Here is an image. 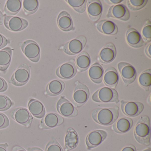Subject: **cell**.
<instances>
[{"instance_id": "ba28073f", "label": "cell", "mask_w": 151, "mask_h": 151, "mask_svg": "<svg viewBox=\"0 0 151 151\" xmlns=\"http://www.w3.org/2000/svg\"><path fill=\"white\" fill-rule=\"evenodd\" d=\"M57 111L60 114L67 118L76 117L78 114L77 109L73 103L64 96H61L56 105Z\"/></svg>"}, {"instance_id": "f6af8a7d", "label": "cell", "mask_w": 151, "mask_h": 151, "mask_svg": "<svg viewBox=\"0 0 151 151\" xmlns=\"http://www.w3.org/2000/svg\"><path fill=\"white\" fill-rule=\"evenodd\" d=\"M12 151H27L25 149L19 146H15L12 149Z\"/></svg>"}, {"instance_id": "7402d4cb", "label": "cell", "mask_w": 151, "mask_h": 151, "mask_svg": "<svg viewBox=\"0 0 151 151\" xmlns=\"http://www.w3.org/2000/svg\"><path fill=\"white\" fill-rule=\"evenodd\" d=\"M96 27L101 33L109 36L116 35L118 31V27L114 23L106 19L99 21Z\"/></svg>"}, {"instance_id": "6da1fadb", "label": "cell", "mask_w": 151, "mask_h": 151, "mask_svg": "<svg viewBox=\"0 0 151 151\" xmlns=\"http://www.w3.org/2000/svg\"><path fill=\"white\" fill-rule=\"evenodd\" d=\"M118 106L112 108H102L94 109L91 113L93 119L97 123L103 125H111L116 121L119 116Z\"/></svg>"}, {"instance_id": "d6a6232c", "label": "cell", "mask_w": 151, "mask_h": 151, "mask_svg": "<svg viewBox=\"0 0 151 151\" xmlns=\"http://www.w3.org/2000/svg\"><path fill=\"white\" fill-rule=\"evenodd\" d=\"M65 1L77 13L82 14L85 12L87 2L86 0H66Z\"/></svg>"}, {"instance_id": "bcb514c9", "label": "cell", "mask_w": 151, "mask_h": 151, "mask_svg": "<svg viewBox=\"0 0 151 151\" xmlns=\"http://www.w3.org/2000/svg\"><path fill=\"white\" fill-rule=\"evenodd\" d=\"M4 17L1 11L0 10V25H2L4 22Z\"/></svg>"}, {"instance_id": "60d3db41", "label": "cell", "mask_w": 151, "mask_h": 151, "mask_svg": "<svg viewBox=\"0 0 151 151\" xmlns=\"http://www.w3.org/2000/svg\"><path fill=\"white\" fill-rule=\"evenodd\" d=\"M151 42L149 43L147 46L146 47H145V54L149 58L151 59Z\"/></svg>"}, {"instance_id": "4fadbf2b", "label": "cell", "mask_w": 151, "mask_h": 151, "mask_svg": "<svg viewBox=\"0 0 151 151\" xmlns=\"http://www.w3.org/2000/svg\"><path fill=\"white\" fill-rule=\"evenodd\" d=\"M108 18H113L124 22L129 21L130 17L129 11L123 4H117L111 6L106 15Z\"/></svg>"}, {"instance_id": "8992f818", "label": "cell", "mask_w": 151, "mask_h": 151, "mask_svg": "<svg viewBox=\"0 0 151 151\" xmlns=\"http://www.w3.org/2000/svg\"><path fill=\"white\" fill-rule=\"evenodd\" d=\"M24 54L31 61L37 63L40 60L41 50L38 44L34 40H29L24 41L21 46Z\"/></svg>"}, {"instance_id": "7a4b0ae2", "label": "cell", "mask_w": 151, "mask_h": 151, "mask_svg": "<svg viewBox=\"0 0 151 151\" xmlns=\"http://www.w3.org/2000/svg\"><path fill=\"white\" fill-rule=\"evenodd\" d=\"M135 139L139 144L144 145L151 144L150 120L147 116H142L135 125L134 129Z\"/></svg>"}, {"instance_id": "ac0fdd59", "label": "cell", "mask_w": 151, "mask_h": 151, "mask_svg": "<svg viewBox=\"0 0 151 151\" xmlns=\"http://www.w3.org/2000/svg\"><path fill=\"white\" fill-rule=\"evenodd\" d=\"M116 55V49L113 43L106 44L101 50L99 55V60L105 64H108L113 62Z\"/></svg>"}, {"instance_id": "2e32d148", "label": "cell", "mask_w": 151, "mask_h": 151, "mask_svg": "<svg viewBox=\"0 0 151 151\" xmlns=\"http://www.w3.org/2000/svg\"><path fill=\"white\" fill-rule=\"evenodd\" d=\"M86 9L88 16L94 22H98L101 17L103 11L102 4L99 0H89L87 1Z\"/></svg>"}, {"instance_id": "277c9868", "label": "cell", "mask_w": 151, "mask_h": 151, "mask_svg": "<svg viewBox=\"0 0 151 151\" xmlns=\"http://www.w3.org/2000/svg\"><path fill=\"white\" fill-rule=\"evenodd\" d=\"M30 69L29 65L25 63L21 64L11 76L9 83L17 86L26 84L30 78Z\"/></svg>"}, {"instance_id": "30bf717a", "label": "cell", "mask_w": 151, "mask_h": 151, "mask_svg": "<svg viewBox=\"0 0 151 151\" xmlns=\"http://www.w3.org/2000/svg\"><path fill=\"white\" fill-rule=\"evenodd\" d=\"M117 68L125 86H128L136 80L137 72L134 67L131 64L121 62L117 64Z\"/></svg>"}, {"instance_id": "9a60e30c", "label": "cell", "mask_w": 151, "mask_h": 151, "mask_svg": "<svg viewBox=\"0 0 151 151\" xmlns=\"http://www.w3.org/2000/svg\"><path fill=\"white\" fill-rule=\"evenodd\" d=\"M64 120L61 116L55 113L47 114L40 122V128L43 129H53L63 124Z\"/></svg>"}, {"instance_id": "7dc6e473", "label": "cell", "mask_w": 151, "mask_h": 151, "mask_svg": "<svg viewBox=\"0 0 151 151\" xmlns=\"http://www.w3.org/2000/svg\"><path fill=\"white\" fill-rule=\"evenodd\" d=\"M29 151H43L42 149L39 147H31V148H28Z\"/></svg>"}, {"instance_id": "cb8c5ba5", "label": "cell", "mask_w": 151, "mask_h": 151, "mask_svg": "<svg viewBox=\"0 0 151 151\" xmlns=\"http://www.w3.org/2000/svg\"><path fill=\"white\" fill-rule=\"evenodd\" d=\"M103 82L106 86L116 88L119 82V75L114 67H110L106 69L103 75Z\"/></svg>"}, {"instance_id": "d6986e66", "label": "cell", "mask_w": 151, "mask_h": 151, "mask_svg": "<svg viewBox=\"0 0 151 151\" xmlns=\"http://www.w3.org/2000/svg\"><path fill=\"white\" fill-rule=\"evenodd\" d=\"M125 39L128 45L134 48H139L146 44L141 34L137 30L133 28H129L127 30Z\"/></svg>"}, {"instance_id": "8d00e7d4", "label": "cell", "mask_w": 151, "mask_h": 151, "mask_svg": "<svg viewBox=\"0 0 151 151\" xmlns=\"http://www.w3.org/2000/svg\"><path fill=\"white\" fill-rule=\"evenodd\" d=\"M45 151H64L59 142L53 138L47 145Z\"/></svg>"}, {"instance_id": "44dd1931", "label": "cell", "mask_w": 151, "mask_h": 151, "mask_svg": "<svg viewBox=\"0 0 151 151\" xmlns=\"http://www.w3.org/2000/svg\"><path fill=\"white\" fill-rule=\"evenodd\" d=\"M28 110L32 115L41 118L45 115L46 110L44 104L38 100L31 99L28 105Z\"/></svg>"}, {"instance_id": "ffe728a7", "label": "cell", "mask_w": 151, "mask_h": 151, "mask_svg": "<svg viewBox=\"0 0 151 151\" xmlns=\"http://www.w3.org/2000/svg\"><path fill=\"white\" fill-rule=\"evenodd\" d=\"M57 23L59 28L64 32H69L74 29V24L70 15L66 11L61 12L58 15Z\"/></svg>"}, {"instance_id": "603a6c76", "label": "cell", "mask_w": 151, "mask_h": 151, "mask_svg": "<svg viewBox=\"0 0 151 151\" xmlns=\"http://www.w3.org/2000/svg\"><path fill=\"white\" fill-rule=\"evenodd\" d=\"M79 140V137L76 130L72 128H69L65 136V151H70L75 149L78 145Z\"/></svg>"}, {"instance_id": "4dcf8cb0", "label": "cell", "mask_w": 151, "mask_h": 151, "mask_svg": "<svg viewBox=\"0 0 151 151\" xmlns=\"http://www.w3.org/2000/svg\"><path fill=\"white\" fill-rule=\"evenodd\" d=\"M138 82L141 87L146 91H149L151 86V69L146 70L139 75Z\"/></svg>"}, {"instance_id": "1f68e13d", "label": "cell", "mask_w": 151, "mask_h": 151, "mask_svg": "<svg viewBox=\"0 0 151 151\" xmlns=\"http://www.w3.org/2000/svg\"><path fill=\"white\" fill-rule=\"evenodd\" d=\"M22 6L25 14L26 15H31L37 11L39 2L37 0H24Z\"/></svg>"}, {"instance_id": "7c38bea8", "label": "cell", "mask_w": 151, "mask_h": 151, "mask_svg": "<svg viewBox=\"0 0 151 151\" xmlns=\"http://www.w3.org/2000/svg\"><path fill=\"white\" fill-rule=\"evenodd\" d=\"M121 109L124 114L129 117H134L140 114L144 110V105L139 101H121Z\"/></svg>"}, {"instance_id": "836d02e7", "label": "cell", "mask_w": 151, "mask_h": 151, "mask_svg": "<svg viewBox=\"0 0 151 151\" xmlns=\"http://www.w3.org/2000/svg\"><path fill=\"white\" fill-rule=\"evenodd\" d=\"M147 2V0H128L127 6L130 10L138 11L145 7Z\"/></svg>"}, {"instance_id": "b9f144b4", "label": "cell", "mask_w": 151, "mask_h": 151, "mask_svg": "<svg viewBox=\"0 0 151 151\" xmlns=\"http://www.w3.org/2000/svg\"><path fill=\"white\" fill-rule=\"evenodd\" d=\"M121 151H137V149L135 146L130 145L124 147Z\"/></svg>"}, {"instance_id": "3957f363", "label": "cell", "mask_w": 151, "mask_h": 151, "mask_svg": "<svg viewBox=\"0 0 151 151\" xmlns=\"http://www.w3.org/2000/svg\"><path fill=\"white\" fill-rule=\"evenodd\" d=\"M92 99L99 103H118L119 95L117 91L109 87H102L97 90L92 96Z\"/></svg>"}, {"instance_id": "e575fe53", "label": "cell", "mask_w": 151, "mask_h": 151, "mask_svg": "<svg viewBox=\"0 0 151 151\" xmlns=\"http://www.w3.org/2000/svg\"><path fill=\"white\" fill-rule=\"evenodd\" d=\"M13 105V102L8 96L0 94V111H6Z\"/></svg>"}, {"instance_id": "f35d334b", "label": "cell", "mask_w": 151, "mask_h": 151, "mask_svg": "<svg viewBox=\"0 0 151 151\" xmlns=\"http://www.w3.org/2000/svg\"><path fill=\"white\" fill-rule=\"evenodd\" d=\"M8 88L7 83L6 80L0 77V92H4L7 91Z\"/></svg>"}, {"instance_id": "74e56055", "label": "cell", "mask_w": 151, "mask_h": 151, "mask_svg": "<svg viewBox=\"0 0 151 151\" xmlns=\"http://www.w3.org/2000/svg\"><path fill=\"white\" fill-rule=\"evenodd\" d=\"M9 125V119L7 116L5 114L0 113V129H5Z\"/></svg>"}, {"instance_id": "d590c367", "label": "cell", "mask_w": 151, "mask_h": 151, "mask_svg": "<svg viewBox=\"0 0 151 151\" xmlns=\"http://www.w3.org/2000/svg\"><path fill=\"white\" fill-rule=\"evenodd\" d=\"M142 38L145 43H150L151 40V22L147 21L142 30Z\"/></svg>"}, {"instance_id": "f1b7e54d", "label": "cell", "mask_w": 151, "mask_h": 151, "mask_svg": "<svg viewBox=\"0 0 151 151\" xmlns=\"http://www.w3.org/2000/svg\"><path fill=\"white\" fill-rule=\"evenodd\" d=\"M91 63V59L88 53L86 52L80 53L76 59V66L79 71L87 70Z\"/></svg>"}, {"instance_id": "c3c4849f", "label": "cell", "mask_w": 151, "mask_h": 151, "mask_svg": "<svg viewBox=\"0 0 151 151\" xmlns=\"http://www.w3.org/2000/svg\"><path fill=\"white\" fill-rule=\"evenodd\" d=\"M143 151H151V148H147V149H145V150Z\"/></svg>"}, {"instance_id": "ab89813d", "label": "cell", "mask_w": 151, "mask_h": 151, "mask_svg": "<svg viewBox=\"0 0 151 151\" xmlns=\"http://www.w3.org/2000/svg\"><path fill=\"white\" fill-rule=\"evenodd\" d=\"M9 43V40L0 33V49L5 47Z\"/></svg>"}, {"instance_id": "8fae6325", "label": "cell", "mask_w": 151, "mask_h": 151, "mask_svg": "<svg viewBox=\"0 0 151 151\" xmlns=\"http://www.w3.org/2000/svg\"><path fill=\"white\" fill-rule=\"evenodd\" d=\"M12 118L21 125L26 127L31 126L33 118L27 109L19 107L12 110L10 113Z\"/></svg>"}, {"instance_id": "f546056e", "label": "cell", "mask_w": 151, "mask_h": 151, "mask_svg": "<svg viewBox=\"0 0 151 151\" xmlns=\"http://www.w3.org/2000/svg\"><path fill=\"white\" fill-rule=\"evenodd\" d=\"M22 2L21 0H8L5 6L6 15L7 16H14L17 14L22 7Z\"/></svg>"}, {"instance_id": "7bdbcfd3", "label": "cell", "mask_w": 151, "mask_h": 151, "mask_svg": "<svg viewBox=\"0 0 151 151\" xmlns=\"http://www.w3.org/2000/svg\"><path fill=\"white\" fill-rule=\"evenodd\" d=\"M104 1L109 5H116L123 1V0H106Z\"/></svg>"}, {"instance_id": "5bb4252c", "label": "cell", "mask_w": 151, "mask_h": 151, "mask_svg": "<svg viewBox=\"0 0 151 151\" xmlns=\"http://www.w3.org/2000/svg\"><path fill=\"white\" fill-rule=\"evenodd\" d=\"M107 136V132L103 130H96L91 132L86 138L87 149L91 150L99 146L106 139Z\"/></svg>"}, {"instance_id": "d4e9b609", "label": "cell", "mask_w": 151, "mask_h": 151, "mask_svg": "<svg viewBox=\"0 0 151 151\" xmlns=\"http://www.w3.org/2000/svg\"><path fill=\"white\" fill-rule=\"evenodd\" d=\"M133 124V120L129 117H122L115 122L113 129L119 134L126 133L131 129Z\"/></svg>"}, {"instance_id": "484cf974", "label": "cell", "mask_w": 151, "mask_h": 151, "mask_svg": "<svg viewBox=\"0 0 151 151\" xmlns=\"http://www.w3.org/2000/svg\"><path fill=\"white\" fill-rule=\"evenodd\" d=\"M88 75L93 82L96 84L101 83L103 80L104 70L99 63H95L90 67Z\"/></svg>"}, {"instance_id": "5b68a950", "label": "cell", "mask_w": 151, "mask_h": 151, "mask_svg": "<svg viewBox=\"0 0 151 151\" xmlns=\"http://www.w3.org/2000/svg\"><path fill=\"white\" fill-rule=\"evenodd\" d=\"M72 97V101L74 106L80 107L84 105L89 99L90 91L86 85L76 81Z\"/></svg>"}, {"instance_id": "9c48e42d", "label": "cell", "mask_w": 151, "mask_h": 151, "mask_svg": "<svg viewBox=\"0 0 151 151\" xmlns=\"http://www.w3.org/2000/svg\"><path fill=\"white\" fill-rule=\"evenodd\" d=\"M4 22L5 27L14 32H18L26 29L29 22L26 19L15 16H4Z\"/></svg>"}, {"instance_id": "4316f807", "label": "cell", "mask_w": 151, "mask_h": 151, "mask_svg": "<svg viewBox=\"0 0 151 151\" xmlns=\"http://www.w3.org/2000/svg\"><path fill=\"white\" fill-rule=\"evenodd\" d=\"M13 50L6 47L0 50V71L5 72L10 66L12 61Z\"/></svg>"}, {"instance_id": "e0dca14e", "label": "cell", "mask_w": 151, "mask_h": 151, "mask_svg": "<svg viewBox=\"0 0 151 151\" xmlns=\"http://www.w3.org/2000/svg\"><path fill=\"white\" fill-rule=\"evenodd\" d=\"M77 72L76 67L72 62H68L62 64L56 69V75L62 79H71L74 77Z\"/></svg>"}, {"instance_id": "ee69618b", "label": "cell", "mask_w": 151, "mask_h": 151, "mask_svg": "<svg viewBox=\"0 0 151 151\" xmlns=\"http://www.w3.org/2000/svg\"><path fill=\"white\" fill-rule=\"evenodd\" d=\"M8 146V144L6 143L4 144H0V151H7Z\"/></svg>"}, {"instance_id": "83f0119b", "label": "cell", "mask_w": 151, "mask_h": 151, "mask_svg": "<svg viewBox=\"0 0 151 151\" xmlns=\"http://www.w3.org/2000/svg\"><path fill=\"white\" fill-rule=\"evenodd\" d=\"M65 87V83L63 81L55 79L48 83L46 88V91L49 96H57L63 91Z\"/></svg>"}, {"instance_id": "52a82bcc", "label": "cell", "mask_w": 151, "mask_h": 151, "mask_svg": "<svg viewBox=\"0 0 151 151\" xmlns=\"http://www.w3.org/2000/svg\"><path fill=\"white\" fill-rule=\"evenodd\" d=\"M87 42L85 36H81L73 39L66 43L63 47V51L68 55H76L83 51Z\"/></svg>"}]
</instances>
